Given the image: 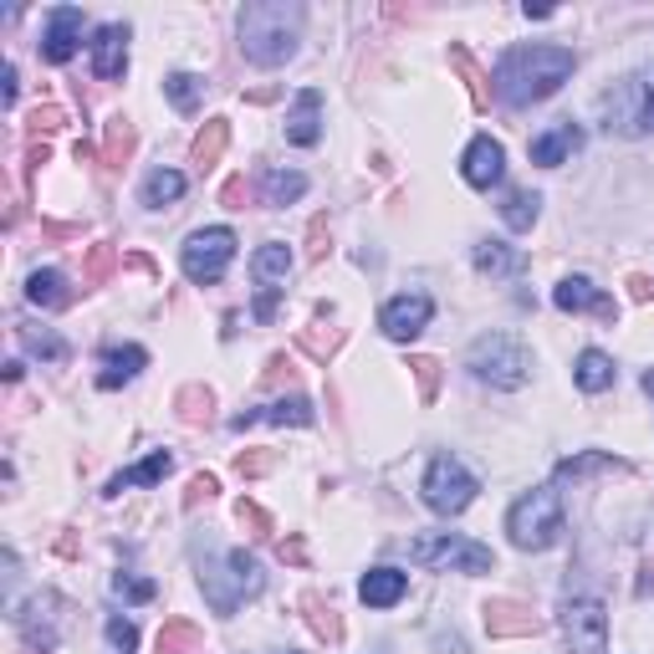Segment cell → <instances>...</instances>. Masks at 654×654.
Segmentation results:
<instances>
[{
	"mask_svg": "<svg viewBox=\"0 0 654 654\" xmlns=\"http://www.w3.org/2000/svg\"><path fill=\"white\" fill-rule=\"evenodd\" d=\"M573 68H578V56L568 46H511L496 62L491 93H496V103H507V107L548 103L562 82L573 77Z\"/></svg>",
	"mask_w": 654,
	"mask_h": 654,
	"instance_id": "obj_1",
	"label": "cell"
},
{
	"mask_svg": "<svg viewBox=\"0 0 654 654\" xmlns=\"http://www.w3.org/2000/svg\"><path fill=\"white\" fill-rule=\"evenodd\" d=\"M302 6L297 0H251L241 11V52L256 68H281L302 41Z\"/></svg>",
	"mask_w": 654,
	"mask_h": 654,
	"instance_id": "obj_2",
	"label": "cell"
},
{
	"mask_svg": "<svg viewBox=\"0 0 654 654\" xmlns=\"http://www.w3.org/2000/svg\"><path fill=\"white\" fill-rule=\"evenodd\" d=\"M267 588V573L261 562L251 558L246 548H230L226 558H205L200 562V593L215 614H236L246 599H256Z\"/></svg>",
	"mask_w": 654,
	"mask_h": 654,
	"instance_id": "obj_3",
	"label": "cell"
},
{
	"mask_svg": "<svg viewBox=\"0 0 654 654\" xmlns=\"http://www.w3.org/2000/svg\"><path fill=\"white\" fill-rule=\"evenodd\" d=\"M507 532H511V542H517L521 552H548V548H558L562 532H568L558 486H537V491L521 496L517 507L507 511Z\"/></svg>",
	"mask_w": 654,
	"mask_h": 654,
	"instance_id": "obj_4",
	"label": "cell"
},
{
	"mask_svg": "<svg viewBox=\"0 0 654 654\" xmlns=\"http://www.w3.org/2000/svg\"><path fill=\"white\" fill-rule=\"evenodd\" d=\"M466 368L491 388H521L532 378V353L511 333H481L466 353Z\"/></svg>",
	"mask_w": 654,
	"mask_h": 654,
	"instance_id": "obj_5",
	"label": "cell"
},
{
	"mask_svg": "<svg viewBox=\"0 0 654 654\" xmlns=\"http://www.w3.org/2000/svg\"><path fill=\"white\" fill-rule=\"evenodd\" d=\"M409 562L440 568V573H470V578H481L496 568L491 548H481V542H470L460 532H419L409 542Z\"/></svg>",
	"mask_w": 654,
	"mask_h": 654,
	"instance_id": "obj_6",
	"label": "cell"
},
{
	"mask_svg": "<svg viewBox=\"0 0 654 654\" xmlns=\"http://www.w3.org/2000/svg\"><path fill=\"white\" fill-rule=\"evenodd\" d=\"M603 128L609 134H629V138H644L654 134V68L634 72L603 97Z\"/></svg>",
	"mask_w": 654,
	"mask_h": 654,
	"instance_id": "obj_7",
	"label": "cell"
},
{
	"mask_svg": "<svg viewBox=\"0 0 654 654\" xmlns=\"http://www.w3.org/2000/svg\"><path fill=\"white\" fill-rule=\"evenodd\" d=\"M476 491H481V481L470 476L455 455H435L425 470V481H419V496H425L429 511H440V517H460V511L476 501Z\"/></svg>",
	"mask_w": 654,
	"mask_h": 654,
	"instance_id": "obj_8",
	"label": "cell"
},
{
	"mask_svg": "<svg viewBox=\"0 0 654 654\" xmlns=\"http://www.w3.org/2000/svg\"><path fill=\"white\" fill-rule=\"evenodd\" d=\"M236 261V230L226 226H210V230H195L179 251V267L195 287H215V281L226 277V267Z\"/></svg>",
	"mask_w": 654,
	"mask_h": 654,
	"instance_id": "obj_9",
	"label": "cell"
},
{
	"mask_svg": "<svg viewBox=\"0 0 654 654\" xmlns=\"http://www.w3.org/2000/svg\"><path fill=\"white\" fill-rule=\"evenodd\" d=\"M562 629H568V644L573 654H603L609 650V614H603L599 599H573L562 609Z\"/></svg>",
	"mask_w": 654,
	"mask_h": 654,
	"instance_id": "obj_10",
	"label": "cell"
},
{
	"mask_svg": "<svg viewBox=\"0 0 654 654\" xmlns=\"http://www.w3.org/2000/svg\"><path fill=\"white\" fill-rule=\"evenodd\" d=\"M429 318H435V302H429L425 292H404V297H394V302H384L378 328H384V338H394V343H409V338H419L429 328Z\"/></svg>",
	"mask_w": 654,
	"mask_h": 654,
	"instance_id": "obj_11",
	"label": "cell"
},
{
	"mask_svg": "<svg viewBox=\"0 0 654 654\" xmlns=\"http://www.w3.org/2000/svg\"><path fill=\"white\" fill-rule=\"evenodd\" d=\"M77 41H82V11L77 6H56L46 15V31H41V62H52V68H68L72 56H77Z\"/></svg>",
	"mask_w": 654,
	"mask_h": 654,
	"instance_id": "obj_12",
	"label": "cell"
},
{
	"mask_svg": "<svg viewBox=\"0 0 654 654\" xmlns=\"http://www.w3.org/2000/svg\"><path fill=\"white\" fill-rule=\"evenodd\" d=\"M460 174H466V185H470V189H491V185H501V179H507V148L496 144L491 134L470 138L466 159H460Z\"/></svg>",
	"mask_w": 654,
	"mask_h": 654,
	"instance_id": "obj_13",
	"label": "cell"
},
{
	"mask_svg": "<svg viewBox=\"0 0 654 654\" xmlns=\"http://www.w3.org/2000/svg\"><path fill=\"white\" fill-rule=\"evenodd\" d=\"M128 72V27L107 21L93 31V77L97 82H118Z\"/></svg>",
	"mask_w": 654,
	"mask_h": 654,
	"instance_id": "obj_14",
	"label": "cell"
},
{
	"mask_svg": "<svg viewBox=\"0 0 654 654\" xmlns=\"http://www.w3.org/2000/svg\"><path fill=\"white\" fill-rule=\"evenodd\" d=\"M552 302H558V312H599L603 322H619V302L603 297L588 277H562L552 287Z\"/></svg>",
	"mask_w": 654,
	"mask_h": 654,
	"instance_id": "obj_15",
	"label": "cell"
},
{
	"mask_svg": "<svg viewBox=\"0 0 654 654\" xmlns=\"http://www.w3.org/2000/svg\"><path fill=\"white\" fill-rule=\"evenodd\" d=\"M481 614H486V634H496V640H527V634L542 629V619L517 599H491Z\"/></svg>",
	"mask_w": 654,
	"mask_h": 654,
	"instance_id": "obj_16",
	"label": "cell"
},
{
	"mask_svg": "<svg viewBox=\"0 0 654 654\" xmlns=\"http://www.w3.org/2000/svg\"><path fill=\"white\" fill-rule=\"evenodd\" d=\"M583 148V128H578L573 118H562L552 123L548 134H537L532 138V164H542V169H558V164H568Z\"/></svg>",
	"mask_w": 654,
	"mask_h": 654,
	"instance_id": "obj_17",
	"label": "cell"
},
{
	"mask_svg": "<svg viewBox=\"0 0 654 654\" xmlns=\"http://www.w3.org/2000/svg\"><path fill=\"white\" fill-rule=\"evenodd\" d=\"M322 138V93L318 87H302L292 97V113H287V144L312 148Z\"/></svg>",
	"mask_w": 654,
	"mask_h": 654,
	"instance_id": "obj_18",
	"label": "cell"
},
{
	"mask_svg": "<svg viewBox=\"0 0 654 654\" xmlns=\"http://www.w3.org/2000/svg\"><path fill=\"white\" fill-rule=\"evenodd\" d=\"M256 419H267V425H297V429H308V425H318V409H312V399L292 394V399H277V404H267V409H241L236 419H230V429H246V425H256Z\"/></svg>",
	"mask_w": 654,
	"mask_h": 654,
	"instance_id": "obj_19",
	"label": "cell"
},
{
	"mask_svg": "<svg viewBox=\"0 0 654 654\" xmlns=\"http://www.w3.org/2000/svg\"><path fill=\"white\" fill-rule=\"evenodd\" d=\"M148 368V353L138 343L103 347V368H97V388H123L128 378H138Z\"/></svg>",
	"mask_w": 654,
	"mask_h": 654,
	"instance_id": "obj_20",
	"label": "cell"
},
{
	"mask_svg": "<svg viewBox=\"0 0 654 654\" xmlns=\"http://www.w3.org/2000/svg\"><path fill=\"white\" fill-rule=\"evenodd\" d=\"M404 593H409V573H399V568H368L359 583V599L368 609H394Z\"/></svg>",
	"mask_w": 654,
	"mask_h": 654,
	"instance_id": "obj_21",
	"label": "cell"
},
{
	"mask_svg": "<svg viewBox=\"0 0 654 654\" xmlns=\"http://www.w3.org/2000/svg\"><path fill=\"white\" fill-rule=\"evenodd\" d=\"M169 470H174V455H169V450H154L148 460H138L134 470H118V476L107 481L103 496H123V491H134V486H159Z\"/></svg>",
	"mask_w": 654,
	"mask_h": 654,
	"instance_id": "obj_22",
	"label": "cell"
},
{
	"mask_svg": "<svg viewBox=\"0 0 654 654\" xmlns=\"http://www.w3.org/2000/svg\"><path fill=\"white\" fill-rule=\"evenodd\" d=\"M27 302L31 308H41V312H56V308H68L72 302V287H68V277L62 271H31L27 277Z\"/></svg>",
	"mask_w": 654,
	"mask_h": 654,
	"instance_id": "obj_23",
	"label": "cell"
},
{
	"mask_svg": "<svg viewBox=\"0 0 654 654\" xmlns=\"http://www.w3.org/2000/svg\"><path fill=\"white\" fill-rule=\"evenodd\" d=\"M573 378H578V388H583V394H603V388H614L619 368H614V359H609V353H599V347H583V353H578V363H573Z\"/></svg>",
	"mask_w": 654,
	"mask_h": 654,
	"instance_id": "obj_24",
	"label": "cell"
},
{
	"mask_svg": "<svg viewBox=\"0 0 654 654\" xmlns=\"http://www.w3.org/2000/svg\"><path fill=\"white\" fill-rule=\"evenodd\" d=\"M287 271H292V251H287L281 241H267L251 256V277H256L261 292H277V281H287Z\"/></svg>",
	"mask_w": 654,
	"mask_h": 654,
	"instance_id": "obj_25",
	"label": "cell"
},
{
	"mask_svg": "<svg viewBox=\"0 0 654 654\" xmlns=\"http://www.w3.org/2000/svg\"><path fill=\"white\" fill-rule=\"evenodd\" d=\"M470 261H476V271H481V277H491V281L517 277V271H521V256L511 251L507 241H481L476 251H470Z\"/></svg>",
	"mask_w": 654,
	"mask_h": 654,
	"instance_id": "obj_26",
	"label": "cell"
},
{
	"mask_svg": "<svg viewBox=\"0 0 654 654\" xmlns=\"http://www.w3.org/2000/svg\"><path fill=\"white\" fill-rule=\"evenodd\" d=\"M226 144H230V123L226 118H210L200 134H195V144H189V159L200 164V169H215L220 154H226Z\"/></svg>",
	"mask_w": 654,
	"mask_h": 654,
	"instance_id": "obj_27",
	"label": "cell"
},
{
	"mask_svg": "<svg viewBox=\"0 0 654 654\" xmlns=\"http://www.w3.org/2000/svg\"><path fill=\"white\" fill-rule=\"evenodd\" d=\"M185 189H189V179L179 169H154L144 179V205H148V210H164V205H174Z\"/></svg>",
	"mask_w": 654,
	"mask_h": 654,
	"instance_id": "obj_28",
	"label": "cell"
},
{
	"mask_svg": "<svg viewBox=\"0 0 654 654\" xmlns=\"http://www.w3.org/2000/svg\"><path fill=\"white\" fill-rule=\"evenodd\" d=\"M128 159H134V123H128V118H107V128H103V164H107V169H123Z\"/></svg>",
	"mask_w": 654,
	"mask_h": 654,
	"instance_id": "obj_29",
	"label": "cell"
},
{
	"mask_svg": "<svg viewBox=\"0 0 654 654\" xmlns=\"http://www.w3.org/2000/svg\"><path fill=\"white\" fill-rule=\"evenodd\" d=\"M261 189H267V205H292L308 195V174H297V169H267V179H261Z\"/></svg>",
	"mask_w": 654,
	"mask_h": 654,
	"instance_id": "obj_30",
	"label": "cell"
},
{
	"mask_svg": "<svg viewBox=\"0 0 654 654\" xmlns=\"http://www.w3.org/2000/svg\"><path fill=\"white\" fill-rule=\"evenodd\" d=\"M537 215H542V195H532V189H507V200H501V220H507L511 230H532Z\"/></svg>",
	"mask_w": 654,
	"mask_h": 654,
	"instance_id": "obj_31",
	"label": "cell"
},
{
	"mask_svg": "<svg viewBox=\"0 0 654 654\" xmlns=\"http://www.w3.org/2000/svg\"><path fill=\"white\" fill-rule=\"evenodd\" d=\"M174 409H179V419H185V425H205V419H210V409H215V394L205 384H189V388H179V394H174Z\"/></svg>",
	"mask_w": 654,
	"mask_h": 654,
	"instance_id": "obj_32",
	"label": "cell"
},
{
	"mask_svg": "<svg viewBox=\"0 0 654 654\" xmlns=\"http://www.w3.org/2000/svg\"><path fill=\"white\" fill-rule=\"evenodd\" d=\"M593 470H624L619 455H603V450H588V455H573V460H562L558 466V481H583Z\"/></svg>",
	"mask_w": 654,
	"mask_h": 654,
	"instance_id": "obj_33",
	"label": "cell"
},
{
	"mask_svg": "<svg viewBox=\"0 0 654 654\" xmlns=\"http://www.w3.org/2000/svg\"><path fill=\"white\" fill-rule=\"evenodd\" d=\"M164 93H169V103L179 107V113H195L205 97V77H195V72H174V77H164Z\"/></svg>",
	"mask_w": 654,
	"mask_h": 654,
	"instance_id": "obj_34",
	"label": "cell"
},
{
	"mask_svg": "<svg viewBox=\"0 0 654 654\" xmlns=\"http://www.w3.org/2000/svg\"><path fill=\"white\" fill-rule=\"evenodd\" d=\"M21 333V347H27L31 359H41V363H62L68 359V343L56 333H46V328H15Z\"/></svg>",
	"mask_w": 654,
	"mask_h": 654,
	"instance_id": "obj_35",
	"label": "cell"
},
{
	"mask_svg": "<svg viewBox=\"0 0 654 654\" xmlns=\"http://www.w3.org/2000/svg\"><path fill=\"white\" fill-rule=\"evenodd\" d=\"M297 347H302L308 359L328 363L338 347H343V328H302V333H297Z\"/></svg>",
	"mask_w": 654,
	"mask_h": 654,
	"instance_id": "obj_36",
	"label": "cell"
},
{
	"mask_svg": "<svg viewBox=\"0 0 654 654\" xmlns=\"http://www.w3.org/2000/svg\"><path fill=\"white\" fill-rule=\"evenodd\" d=\"M195 650H200V629L189 619H169L159 629V654H195Z\"/></svg>",
	"mask_w": 654,
	"mask_h": 654,
	"instance_id": "obj_37",
	"label": "cell"
},
{
	"mask_svg": "<svg viewBox=\"0 0 654 654\" xmlns=\"http://www.w3.org/2000/svg\"><path fill=\"white\" fill-rule=\"evenodd\" d=\"M450 68L470 82V103H476V107H486V103H491V87H486V72L476 68V56H470L466 46H450Z\"/></svg>",
	"mask_w": 654,
	"mask_h": 654,
	"instance_id": "obj_38",
	"label": "cell"
},
{
	"mask_svg": "<svg viewBox=\"0 0 654 654\" xmlns=\"http://www.w3.org/2000/svg\"><path fill=\"white\" fill-rule=\"evenodd\" d=\"M302 609H308V624H312V634H318V640H328V644H338V640H343V619H338V609H333V603H322V599H302Z\"/></svg>",
	"mask_w": 654,
	"mask_h": 654,
	"instance_id": "obj_39",
	"label": "cell"
},
{
	"mask_svg": "<svg viewBox=\"0 0 654 654\" xmlns=\"http://www.w3.org/2000/svg\"><path fill=\"white\" fill-rule=\"evenodd\" d=\"M113 267H118V251H113L107 241H103V246H93V251L82 256V281H87V287H97V281H103Z\"/></svg>",
	"mask_w": 654,
	"mask_h": 654,
	"instance_id": "obj_40",
	"label": "cell"
},
{
	"mask_svg": "<svg viewBox=\"0 0 654 654\" xmlns=\"http://www.w3.org/2000/svg\"><path fill=\"white\" fill-rule=\"evenodd\" d=\"M409 374L419 384V399L435 404V394H440V359H409Z\"/></svg>",
	"mask_w": 654,
	"mask_h": 654,
	"instance_id": "obj_41",
	"label": "cell"
},
{
	"mask_svg": "<svg viewBox=\"0 0 654 654\" xmlns=\"http://www.w3.org/2000/svg\"><path fill=\"white\" fill-rule=\"evenodd\" d=\"M236 517H241V527H246L251 537H271V532H277V521H271L267 511L256 507V501H246V496L236 501Z\"/></svg>",
	"mask_w": 654,
	"mask_h": 654,
	"instance_id": "obj_42",
	"label": "cell"
},
{
	"mask_svg": "<svg viewBox=\"0 0 654 654\" xmlns=\"http://www.w3.org/2000/svg\"><path fill=\"white\" fill-rule=\"evenodd\" d=\"M271 466H277V455L271 450H241L236 455V470H241V476H267Z\"/></svg>",
	"mask_w": 654,
	"mask_h": 654,
	"instance_id": "obj_43",
	"label": "cell"
},
{
	"mask_svg": "<svg viewBox=\"0 0 654 654\" xmlns=\"http://www.w3.org/2000/svg\"><path fill=\"white\" fill-rule=\"evenodd\" d=\"M261 384L267 388H281V384H297V368H292V359L287 353H277V359L267 363V374H261Z\"/></svg>",
	"mask_w": 654,
	"mask_h": 654,
	"instance_id": "obj_44",
	"label": "cell"
},
{
	"mask_svg": "<svg viewBox=\"0 0 654 654\" xmlns=\"http://www.w3.org/2000/svg\"><path fill=\"white\" fill-rule=\"evenodd\" d=\"M215 491H220V481H215L210 470H205V476H195V481H189V491H185V507L195 511V507H200V501H210Z\"/></svg>",
	"mask_w": 654,
	"mask_h": 654,
	"instance_id": "obj_45",
	"label": "cell"
},
{
	"mask_svg": "<svg viewBox=\"0 0 654 654\" xmlns=\"http://www.w3.org/2000/svg\"><path fill=\"white\" fill-rule=\"evenodd\" d=\"M308 256H312V261H322V256H328V215H312V226H308Z\"/></svg>",
	"mask_w": 654,
	"mask_h": 654,
	"instance_id": "obj_46",
	"label": "cell"
},
{
	"mask_svg": "<svg viewBox=\"0 0 654 654\" xmlns=\"http://www.w3.org/2000/svg\"><path fill=\"white\" fill-rule=\"evenodd\" d=\"M113 588H118V593H128L134 603L154 599V583H148V578H128V573H118V578H113Z\"/></svg>",
	"mask_w": 654,
	"mask_h": 654,
	"instance_id": "obj_47",
	"label": "cell"
},
{
	"mask_svg": "<svg viewBox=\"0 0 654 654\" xmlns=\"http://www.w3.org/2000/svg\"><path fill=\"white\" fill-rule=\"evenodd\" d=\"M107 640H113L123 654H128V650H134V644H138V629L128 624V619H107Z\"/></svg>",
	"mask_w": 654,
	"mask_h": 654,
	"instance_id": "obj_48",
	"label": "cell"
},
{
	"mask_svg": "<svg viewBox=\"0 0 654 654\" xmlns=\"http://www.w3.org/2000/svg\"><path fill=\"white\" fill-rule=\"evenodd\" d=\"M246 200H251V185H246V179H226L220 205H226V210H246Z\"/></svg>",
	"mask_w": 654,
	"mask_h": 654,
	"instance_id": "obj_49",
	"label": "cell"
},
{
	"mask_svg": "<svg viewBox=\"0 0 654 654\" xmlns=\"http://www.w3.org/2000/svg\"><path fill=\"white\" fill-rule=\"evenodd\" d=\"M277 558L302 568V562H308V542H302V537H287V542H277Z\"/></svg>",
	"mask_w": 654,
	"mask_h": 654,
	"instance_id": "obj_50",
	"label": "cell"
},
{
	"mask_svg": "<svg viewBox=\"0 0 654 654\" xmlns=\"http://www.w3.org/2000/svg\"><path fill=\"white\" fill-rule=\"evenodd\" d=\"M62 123H68V113H62V107H37V113H31V128H46V134H52V128H62Z\"/></svg>",
	"mask_w": 654,
	"mask_h": 654,
	"instance_id": "obj_51",
	"label": "cell"
},
{
	"mask_svg": "<svg viewBox=\"0 0 654 654\" xmlns=\"http://www.w3.org/2000/svg\"><path fill=\"white\" fill-rule=\"evenodd\" d=\"M629 297H634V302H654V281L650 277H629Z\"/></svg>",
	"mask_w": 654,
	"mask_h": 654,
	"instance_id": "obj_52",
	"label": "cell"
},
{
	"mask_svg": "<svg viewBox=\"0 0 654 654\" xmlns=\"http://www.w3.org/2000/svg\"><path fill=\"white\" fill-rule=\"evenodd\" d=\"M271 312H277V292H261V297H256V318L267 322Z\"/></svg>",
	"mask_w": 654,
	"mask_h": 654,
	"instance_id": "obj_53",
	"label": "cell"
},
{
	"mask_svg": "<svg viewBox=\"0 0 654 654\" xmlns=\"http://www.w3.org/2000/svg\"><path fill=\"white\" fill-rule=\"evenodd\" d=\"M552 15V6H532V0H527V21H548Z\"/></svg>",
	"mask_w": 654,
	"mask_h": 654,
	"instance_id": "obj_54",
	"label": "cell"
},
{
	"mask_svg": "<svg viewBox=\"0 0 654 654\" xmlns=\"http://www.w3.org/2000/svg\"><path fill=\"white\" fill-rule=\"evenodd\" d=\"M654 588V568H644V578H640V593H650Z\"/></svg>",
	"mask_w": 654,
	"mask_h": 654,
	"instance_id": "obj_55",
	"label": "cell"
},
{
	"mask_svg": "<svg viewBox=\"0 0 654 654\" xmlns=\"http://www.w3.org/2000/svg\"><path fill=\"white\" fill-rule=\"evenodd\" d=\"M644 394L654 399V368H644Z\"/></svg>",
	"mask_w": 654,
	"mask_h": 654,
	"instance_id": "obj_56",
	"label": "cell"
}]
</instances>
